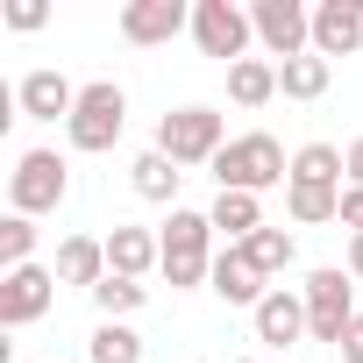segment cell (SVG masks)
Here are the masks:
<instances>
[{
	"label": "cell",
	"instance_id": "6da1fadb",
	"mask_svg": "<svg viewBox=\"0 0 363 363\" xmlns=\"http://www.w3.org/2000/svg\"><path fill=\"white\" fill-rule=\"evenodd\" d=\"M214 178H221V193H264V186H292V164L278 150V135H235L221 157H214Z\"/></svg>",
	"mask_w": 363,
	"mask_h": 363
},
{
	"label": "cell",
	"instance_id": "7a4b0ae2",
	"mask_svg": "<svg viewBox=\"0 0 363 363\" xmlns=\"http://www.w3.org/2000/svg\"><path fill=\"white\" fill-rule=\"evenodd\" d=\"M214 221L207 214H193V207H171V221H164V278H171V292L178 285H200V278H214Z\"/></svg>",
	"mask_w": 363,
	"mask_h": 363
},
{
	"label": "cell",
	"instance_id": "3957f363",
	"mask_svg": "<svg viewBox=\"0 0 363 363\" xmlns=\"http://www.w3.org/2000/svg\"><path fill=\"white\" fill-rule=\"evenodd\" d=\"M121 121H128V93L114 86V79H93V86H79V107H72V150H86V157H100V150H114L121 143Z\"/></svg>",
	"mask_w": 363,
	"mask_h": 363
},
{
	"label": "cell",
	"instance_id": "277c9868",
	"mask_svg": "<svg viewBox=\"0 0 363 363\" xmlns=\"http://www.w3.org/2000/svg\"><path fill=\"white\" fill-rule=\"evenodd\" d=\"M157 150L186 171V164H214L221 150H228V135H221V114L214 107H178V114H164L157 121Z\"/></svg>",
	"mask_w": 363,
	"mask_h": 363
},
{
	"label": "cell",
	"instance_id": "5b68a950",
	"mask_svg": "<svg viewBox=\"0 0 363 363\" xmlns=\"http://www.w3.org/2000/svg\"><path fill=\"white\" fill-rule=\"evenodd\" d=\"M65 193H72V171H65V157L57 150H29L15 171H8V200H15V214H57L65 207Z\"/></svg>",
	"mask_w": 363,
	"mask_h": 363
},
{
	"label": "cell",
	"instance_id": "8992f818",
	"mask_svg": "<svg viewBox=\"0 0 363 363\" xmlns=\"http://www.w3.org/2000/svg\"><path fill=\"white\" fill-rule=\"evenodd\" d=\"M250 22H257V36H264V50H271L278 65H292V57L313 50V15L299 8V0H257Z\"/></svg>",
	"mask_w": 363,
	"mask_h": 363
},
{
	"label": "cell",
	"instance_id": "52a82bcc",
	"mask_svg": "<svg viewBox=\"0 0 363 363\" xmlns=\"http://www.w3.org/2000/svg\"><path fill=\"white\" fill-rule=\"evenodd\" d=\"M250 36H257V22L235 8V0H200V8H193V43H200L207 57H228V65H242Z\"/></svg>",
	"mask_w": 363,
	"mask_h": 363
},
{
	"label": "cell",
	"instance_id": "ba28073f",
	"mask_svg": "<svg viewBox=\"0 0 363 363\" xmlns=\"http://www.w3.org/2000/svg\"><path fill=\"white\" fill-rule=\"evenodd\" d=\"M349 285H356V278H349V271H335V264L306 278V335H313V342H342V328L356 320Z\"/></svg>",
	"mask_w": 363,
	"mask_h": 363
},
{
	"label": "cell",
	"instance_id": "9c48e42d",
	"mask_svg": "<svg viewBox=\"0 0 363 363\" xmlns=\"http://www.w3.org/2000/svg\"><path fill=\"white\" fill-rule=\"evenodd\" d=\"M50 299H57V271H43V264H22V271L0 278V320H8V328L43 320V313H50Z\"/></svg>",
	"mask_w": 363,
	"mask_h": 363
},
{
	"label": "cell",
	"instance_id": "30bf717a",
	"mask_svg": "<svg viewBox=\"0 0 363 363\" xmlns=\"http://www.w3.org/2000/svg\"><path fill=\"white\" fill-rule=\"evenodd\" d=\"M186 22H193L186 0H128V8H121V36L128 43H171Z\"/></svg>",
	"mask_w": 363,
	"mask_h": 363
},
{
	"label": "cell",
	"instance_id": "8fae6325",
	"mask_svg": "<svg viewBox=\"0 0 363 363\" xmlns=\"http://www.w3.org/2000/svg\"><path fill=\"white\" fill-rule=\"evenodd\" d=\"M15 107H22L29 121H72V107H79V86H72L65 72H29V79L15 86Z\"/></svg>",
	"mask_w": 363,
	"mask_h": 363
},
{
	"label": "cell",
	"instance_id": "7c38bea8",
	"mask_svg": "<svg viewBox=\"0 0 363 363\" xmlns=\"http://www.w3.org/2000/svg\"><path fill=\"white\" fill-rule=\"evenodd\" d=\"M363 43V0H320L313 8V50L320 57H349Z\"/></svg>",
	"mask_w": 363,
	"mask_h": 363
},
{
	"label": "cell",
	"instance_id": "4fadbf2b",
	"mask_svg": "<svg viewBox=\"0 0 363 363\" xmlns=\"http://www.w3.org/2000/svg\"><path fill=\"white\" fill-rule=\"evenodd\" d=\"M306 335V292H264V306H257V342H271V349H292Z\"/></svg>",
	"mask_w": 363,
	"mask_h": 363
},
{
	"label": "cell",
	"instance_id": "5bb4252c",
	"mask_svg": "<svg viewBox=\"0 0 363 363\" xmlns=\"http://www.w3.org/2000/svg\"><path fill=\"white\" fill-rule=\"evenodd\" d=\"M207 285H214V292H221L228 306H250V313L264 306V271H257V264H250L242 250H221V257H214V278H207Z\"/></svg>",
	"mask_w": 363,
	"mask_h": 363
},
{
	"label": "cell",
	"instance_id": "9a60e30c",
	"mask_svg": "<svg viewBox=\"0 0 363 363\" xmlns=\"http://www.w3.org/2000/svg\"><path fill=\"white\" fill-rule=\"evenodd\" d=\"M150 264H164V235H150V228H114L107 235V271L114 278H143Z\"/></svg>",
	"mask_w": 363,
	"mask_h": 363
},
{
	"label": "cell",
	"instance_id": "2e32d148",
	"mask_svg": "<svg viewBox=\"0 0 363 363\" xmlns=\"http://www.w3.org/2000/svg\"><path fill=\"white\" fill-rule=\"evenodd\" d=\"M207 221L228 235V250H242L257 228H264V207H257V193H214V207H207Z\"/></svg>",
	"mask_w": 363,
	"mask_h": 363
},
{
	"label": "cell",
	"instance_id": "e0dca14e",
	"mask_svg": "<svg viewBox=\"0 0 363 363\" xmlns=\"http://www.w3.org/2000/svg\"><path fill=\"white\" fill-rule=\"evenodd\" d=\"M57 278L93 292V285L107 278V242H93V235H72V242H57Z\"/></svg>",
	"mask_w": 363,
	"mask_h": 363
},
{
	"label": "cell",
	"instance_id": "ac0fdd59",
	"mask_svg": "<svg viewBox=\"0 0 363 363\" xmlns=\"http://www.w3.org/2000/svg\"><path fill=\"white\" fill-rule=\"evenodd\" d=\"M328 72H335V65H328L320 50H306V57L278 65V93H285V100H320V93H328Z\"/></svg>",
	"mask_w": 363,
	"mask_h": 363
},
{
	"label": "cell",
	"instance_id": "d6986e66",
	"mask_svg": "<svg viewBox=\"0 0 363 363\" xmlns=\"http://www.w3.org/2000/svg\"><path fill=\"white\" fill-rule=\"evenodd\" d=\"M271 93H278V65H264V57L228 65V100H235V107H264Z\"/></svg>",
	"mask_w": 363,
	"mask_h": 363
},
{
	"label": "cell",
	"instance_id": "ffe728a7",
	"mask_svg": "<svg viewBox=\"0 0 363 363\" xmlns=\"http://www.w3.org/2000/svg\"><path fill=\"white\" fill-rule=\"evenodd\" d=\"M342 178H349V164H342L335 143H306L292 157V186H342Z\"/></svg>",
	"mask_w": 363,
	"mask_h": 363
},
{
	"label": "cell",
	"instance_id": "44dd1931",
	"mask_svg": "<svg viewBox=\"0 0 363 363\" xmlns=\"http://www.w3.org/2000/svg\"><path fill=\"white\" fill-rule=\"evenodd\" d=\"M342 193H349V186H292L285 207H292V221L313 228V221H342Z\"/></svg>",
	"mask_w": 363,
	"mask_h": 363
},
{
	"label": "cell",
	"instance_id": "7402d4cb",
	"mask_svg": "<svg viewBox=\"0 0 363 363\" xmlns=\"http://www.w3.org/2000/svg\"><path fill=\"white\" fill-rule=\"evenodd\" d=\"M178 178H186V171H178L164 150H143L135 157V193L143 200H178Z\"/></svg>",
	"mask_w": 363,
	"mask_h": 363
},
{
	"label": "cell",
	"instance_id": "603a6c76",
	"mask_svg": "<svg viewBox=\"0 0 363 363\" xmlns=\"http://www.w3.org/2000/svg\"><path fill=\"white\" fill-rule=\"evenodd\" d=\"M292 250H299V242H292V235H285V228H257V235H250V242H242V257H250V264H257V271H264V278H278V271H285V264H292Z\"/></svg>",
	"mask_w": 363,
	"mask_h": 363
},
{
	"label": "cell",
	"instance_id": "cb8c5ba5",
	"mask_svg": "<svg viewBox=\"0 0 363 363\" xmlns=\"http://www.w3.org/2000/svg\"><path fill=\"white\" fill-rule=\"evenodd\" d=\"M93 363H143V335L121 328V320H100L93 328Z\"/></svg>",
	"mask_w": 363,
	"mask_h": 363
},
{
	"label": "cell",
	"instance_id": "d4e9b609",
	"mask_svg": "<svg viewBox=\"0 0 363 363\" xmlns=\"http://www.w3.org/2000/svg\"><path fill=\"white\" fill-rule=\"evenodd\" d=\"M93 306H100V320L135 313V306H143V278H114V271H107V278L93 285Z\"/></svg>",
	"mask_w": 363,
	"mask_h": 363
},
{
	"label": "cell",
	"instance_id": "484cf974",
	"mask_svg": "<svg viewBox=\"0 0 363 363\" xmlns=\"http://www.w3.org/2000/svg\"><path fill=\"white\" fill-rule=\"evenodd\" d=\"M29 250H36V221H29V214H8V221H0V264L22 271Z\"/></svg>",
	"mask_w": 363,
	"mask_h": 363
},
{
	"label": "cell",
	"instance_id": "4316f807",
	"mask_svg": "<svg viewBox=\"0 0 363 363\" xmlns=\"http://www.w3.org/2000/svg\"><path fill=\"white\" fill-rule=\"evenodd\" d=\"M43 22H50L43 0H15V8H8V29H43Z\"/></svg>",
	"mask_w": 363,
	"mask_h": 363
},
{
	"label": "cell",
	"instance_id": "83f0119b",
	"mask_svg": "<svg viewBox=\"0 0 363 363\" xmlns=\"http://www.w3.org/2000/svg\"><path fill=\"white\" fill-rule=\"evenodd\" d=\"M335 349H342V363H363V313L342 328V342H335Z\"/></svg>",
	"mask_w": 363,
	"mask_h": 363
},
{
	"label": "cell",
	"instance_id": "f1b7e54d",
	"mask_svg": "<svg viewBox=\"0 0 363 363\" xmlns=\"http://www.w3.org/2000/svg\"><path fill=\"white\" fill-rule=\"evenodd\" d=\"M342 228H349V235H363V193H356V186L342 193Z\"/></svg>",
	"mask_w": 363,
	"mask_h": 363
},
{
	"label": "cell",
	"instance_id": "f546056e",
	"mask_svg": "<svg viewBox=\"0 0 363 363\" xmlns=\"http://www.w3.org/2000/svg\"><path fill=\"white\" fill-rule=\"evenodd\" d=\"M342 164H349V186H356V193H363V135H356V143H349V150H342Z\"/></svg>",
	"mask_w": 363,
	"mask_h": 363
},
{
	"label": "cell",
	"instance_id": "4dcf8cb0",
	"mask_svg": "<svg viewBox=\"0 0 363 363\" xmlns=\"http://www.w3.org/2000/svg\"><path fill=\"white\" fill-rule=\"evenodd\" d=\"M349 278H363V235H349Z\"/></svg>",
	"mask_w": 363,
	"mask_h": 363
}]
</instances>
